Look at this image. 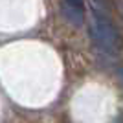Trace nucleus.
Returning a JSON list of instances; mask_svg holds the SVG:
<instances>
[{
	"label": "nucleus",
	"instance_id": "nucleus-4",
	"mask_svg": "<svg viewBox=\"0 0 123 123\" xmlns=\"http://www.w3.org/2000/svg\"><path fill=\"white\" fill-rule=\"evenodd\" d=\"M118 74H119V79H121V83H123V68H119Z\"/></svg>",
	"mask_w": 123,
	"mask_h": 123
},
{
	"label": "nucleus",
	"instance_id": "nucleus-2",
	"mask_svg": "<svg viewBox=\"0 0 123 123\" xmlns=\"http://www.w3.org/2000/svg\"><path fill=\"white\" fill-rule=\"evenodd\" d=\"M62 13H64V17L68 18V22L74 24V26H81L83 20H85V9L75 7V6L62 4Z\"/></svg>",
	"mask_w": 123,
	"mask_h": 123
},
{
	"label": "nucleus",
	"instance_id": "nucleus-1",
	"mask_svg": "<svg viewBox=\"0 0 123 123\" xmlns=\"http://www.w3.org/2000/svg\"><path fill=\"white\" fill-rule=\"evenodd\" d=\"M90 31H92V39L99 50L107 51V53H116L121 48V41H119V33L116 26L110 22V18L103 11L96 9L92 13Z\"/></svg>",
	"mask_w": 123,
	"mask_h": 123
},
{
	"label": "nucleus",
	"instance_id": "nucleus-3",
	"mask_svg": "<svg viewBox=\"0 0 123 123\" xmlns=\"http://www.w3.org/2000/svg\"><path fill=\"white\" fill-rule=\"evenodd\" d=\"M64 4H68V6H75V7H81V9H85L83 0H64Z\"/></svg>",
	"mask_w": 123,
	"mask_h": 123
}]
</instances>
